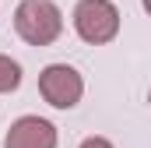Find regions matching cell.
<instances>
[{"label": "cell", "mask_w": 151, "mask_h": 148, "mask_svg": "<svg viewBox=\"0 0 151 148\" xmlns=\"http://www.w3.org/2000/svg\"><path fill=\"white\" fill-rule=\"evenodd\" d=\"M39 95L53 110H74L84 95V78L70 64H49L39 71Z\"/></svg>", "instance_id": "3"}, {"label": "cell", "mask_w": 151, "mask_h": 148, "mask_svg": "<svg viewBox=\"0 0 151 148\" xmlns=\"http://www.w3.org/2000/svg\"><path fill=\"white\" fill-rule=\"evenodd\" d=\"M4 148H56V127L42 116H18L4 134Z\"/></svg>", "instance_id": "4"}, {"label": "cell", "mask_w": 151, "mask_h": 148, "mask_svg": "<svg viewBox=\"0 0 151 148\" xmlns=\"http://www.w3.org/2000/svg\"><path fill=\"white\" fill-rule=\"evenodd\" d=\"M18 85H21V64L0 53V95H7V92H14Z\"/></svg>", "instance_id": "5"}, {"label": "cell", "mask_w": 151, "mask_h": 148, "mask_svg": "<svg viewBox=\"0 0 151 148\" xmlns=\"http://www.w3.org/2000/svg\"><path fill=\"white\" fill-rule=\"evenodd\" d=\"M148 102H151V95H148Z\"/></svg>", "instance_id": "8"}, {"label": "cell", "mask_w": 151, "mask_h": 148, "mask_svg": "<svg viewBox=\"0 0 151 148\" xmlns=\"http://www.w3.org/2000/svg\"><path fill=\"white\" fill-rule=\"evenodd\" d=\"M81 148H116V145L109 141V138H84V141H81Z\"/></svg>", "instance_id": "6"}, {"label": "cell", "mask_w": 151, "mask_h": 148, "mask_svg": "<svg viewBox=\"0 0 151 148\" xmlns=\"http://www.w3.org/2000/svg\"><path fill=\"white\" fill-rule=\"evenodd\" d=\"M141 4H144V11H148V18H151V0H141Z\"/></svg>", "instance_id": "7"}, {"label": "cell", "mask_w": 151, "mask_h": 148, "mask_svg": "<svg viewBox=\"0 0 151 148\" xmlns=\"http://www.w3.org/2000/svg\"><path fill=\"white\" fill-rule=\"evenodd\" d=\"M74 32L91 46H106L119 36V7L113 0H77Z\"/></svg>", "instance_id": "2"}, {"label": "cell", "mask_w": 151, "mask_h": 148, "mask_svg": "<svg viewBox=\"0 0 151 148\" xmlns=\"http://www.w3.org/2000/svg\"><path fill=\"white\" fill-rule=\"evenodd\" d=\"M14 32L28 46H49L63 32V14L53 0H21L14 7Z\"/></svg>", "instance_id": "1"}]
</instances>
